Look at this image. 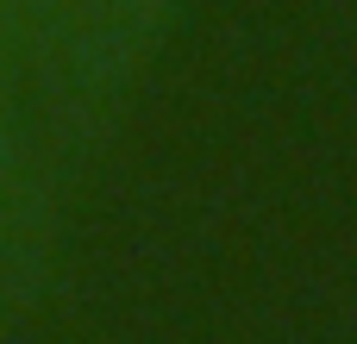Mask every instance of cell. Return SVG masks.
I'll return each instance as SVG.
<instances>
[]
</instances>
